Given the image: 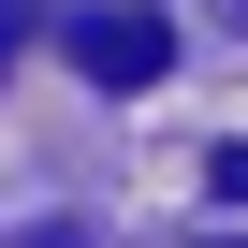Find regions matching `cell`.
Here are the masks:
<instances>
[{"mask_svg": "<svg viewBox=\"0 0 248 248\" xmlns=\"http://www.w3.org/2000/svg\"><path fill=\"white\" fill-rule=\"evenodd\" d=\"M161 59H175V15H146V0L73 15V73H88V88H161Z\"/></svg>", "mask_w": 248, "mask_h": 248, "instance_id": "obj_1", "label": "cell"}, {"mask_svg": "<svg viewBox=\"0 0 248 248\" xmlns=\"http://www.w3.org/2000/svg\"><path fill=\"white\" fill-rule=\"evenodd\" d=\"M219 190H233V204H248V146H219Z\"/></svg>", "mask_w": 248, "mask_h": 248, "instance_id": "obj_2", "label": "cell"}]
</instances>
